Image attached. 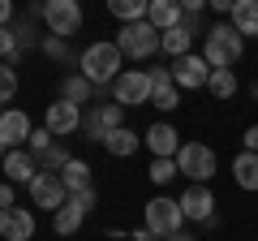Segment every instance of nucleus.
I'll list each match as a JSON object with an SVG mask.
<instances>
[{
    "mask_svg": "<svg viewBox=\"0 0 258 241\" xmlns=\"http://www.w3.org/2000/svg\"><path fill=\"white\" fill-rule=\"evenodd\" d=\"M120 47H116V39H99V43H91L82 56H78V74L86 78L91 86H112L125 69H120Z\"/></svg>",
    "mask_w": 258,
    "mask_h": 241,
    "instance_id": "f257e3e1",
    "label": "nucleus"
},
{
    "mask_svg": "<svg viewBox=\"0 0 258 241\" xmlns=\"http://www.w3.org/2000/svg\"><path fill=\"white\" fill-rule=\"evenodd\" d=\"M207 43H203V61L211 69H232L245 56V39L237 35V26L232 22H215V26H207Z\"/></svg>",
    "mask_w": 258,
    "mask_h": 241,
    "instance_id": "f03ea898",
    "label": "nucleus"
},
{
    "mask_svg": "<svg viewBox=\"0 0 258 241\" xmlns=\"http://www.w3.org/2000/svg\"><path fill=\"white\" fill-rule=\"evenodd\" d=\"M116 47H120V56H129V61H151V56L164 47V35H159L151 22H129V26H120Z\"/></svg>",
    "mask_w": 258,
    "mask_h": 241,
    "instance_id": "7ed1b4c3",
    "label": "nucleus"
},
{
    "mask_svg": "<svg viewBox=\"0 0 258 241\" xmlns=\"http://www.w3.org/2000/svg\"><path fill=\"white\" fill-rule=\"evenodd\" d=\"M120 125H125V108L112 103V99H99L95 108H86V116H82V134L91 142H99V147L120 130Z\"/></svg>",
    "mask_w": 258,
    "mask_h": 241,
    "instance_id": "20e7f679",
    "label": "nucleus"
},
{
    "mask_svg": "<svg viewBox=\"0 0 258 241\" xmlns=\"http://www.w3.org/2000/svg\"><path fill=\"white\" fill-rule=\"evenodd\" d=\"M35 13L43 18V26L52 30L56 39H69V35L82 30V5H78V0H43Z\"/></svg>",
    "mask_w": 258,
    "mask_h": 241,
    "instance_id": "39448f33",
    "label": "nucleus"
},
{
    "mask_svg": "<svg viewBox=\"0 0 258 241\" xmlns=\"http://www.w3.org/2000/svg\"><path fill=\"white\" fill-rule=\"evenodd\" d=\"M142 211H147V228L155 232V237H164V241L176 237V232H181V224H185L181 198H168V194H155Z\"/></svg>",
    "mask_w": 258,
    "mask_h": 241,
    "instance_id": "423d86ee",
    "label": "nucleus"
},
{
    "mask_svg": "<svg viewBox=\"0 0 258 241\" xmlns=\"http://www.w3.org/2000/svg\"><path fill=\"white\" fill-rule=\"evenodd\" d=\"M176 168H181V176H189L194 186H207L215 176V151L207 147V142H181Z\"/></svg>",
    "mask_w": 258,
    "mask_h": 241,
    "instance_id": "0eeeda50",
    "label": "nucleus"
},
{
    "mask_svg": "<svg viewBox=\"0 0 258 241\" xmlns=\"http://www.w3.org/2000/svg\"><path fill=\"white\" fill-rule=\"evenodd\" d=\"M112 103H120V108H147V103H151V78H147V69H125V74L112 82Z\"/></svg>",
    "mask_w": 258,
    "mask_h": 241,
    "instance_id": "6e6552de",
    "label": "nucleus"
},
{
    "mask_svg": "<svg viewBox=\"0 0 258 241\" xmlns=\"http://www.w3.org/2000/svg\"><path fill=\"white\" fill-rule=\"evenodd\" d=\"M30 203L35 207H43V211H60L64 203H69V190H64V181H60V172H39L35 181H30Z\"/></svg>",
    "mask_w": 258,
    "mask_h": 241,
    "instance_id": "1a4fd4ad",
    "label": "nucleus"
},
{
    "mask_svg": "<svg viewBox=\"0 0 258 241\" xmlns=\"http://www.w3.org/2000/svg\"><path fill=\"white\" fill-rule=\"evenodd\" d=\"M172 82L181 86V91H203L207 82H211V65L203 61V52H189V56H181V61H172Z\"/></svg>",
    "mask_w": 258,
    "mask_h": 241,
    "instance_id": "9d476101",
    "label": "nucleus"
},
{
    "mask_svg": "<svg viewBox=\"0 0 258 241\" xmlns=\"http://www.w3.org/2000/svg\"><path fill=\"white\" fill-rule=\"evenodd\" d=\"M82 116H86V112L78 108V103L56 99V103H47V108H43V130L52 134V138H64V134H78V130H82Z\"/></svg>",
    "mask_w": 258,
    "mask_h": 241,
    "instance_id": "9b49d317",
    "label": "nucleus"
},
{
    "mask_svg": "<svg viewBox=\"0 0 258 241\" xmlns=\"http://www.w3.org/2000/svg\"><path fill=\"white\" fill-rule=\"evenodd\" d=\"M181 211L189 224H203V228H215V194L207 186H189L181 194Z\"/></svg>",
    "mask_w": 258,
    "mask_h": 241,
    "instance_id": "f8f14e48",
    "label": "nucleus"
},
{
    "mask_svg": "<svg viewBox=\"0 0 258 241\" xmlns=\"http://www.w3.org/2000/svg\"><path fill=\"white\" fill-rule=\"evenodd\" d=\"M147 151L155 159H176V151H181V134H176L172 120H155L147 130Z\"/></svg>",
    "mask_w": 258,
    "mask_h": 241,
    "instance_id": "ddd939ff",
    "label": "nucleus"
},
{
    "mask_svg": "<svg viewBox=\"0 0 258 241\" xmlns=\"http://www.w3.org/2000/svg\"><path fill=\"white\" fill-rule=\"evenodd\" d=\"M5 181H9V186H30V181H35L39 176V159L30 155L26 147H18V151H9V155H5Z\"/></svg>",
    "mask_w": 258,
    "mask_h": 241,
    "instance_id": "4468645a",
    "label": "nucleus"
},
{
    "mask_svg": "<svg viewBox=\"0 0 258 241\" xmlns=\"http://www.w3.org/2000/svg\"><path fill=\"white\" fill-rule=\"evenodd\" d=\"M30 134H35V125H30V116L22 108H9L5 116H0V138H5L9 151H18L22 142H30Z\"/></svg>",
    "mask_w": 258,
    "mask_h": 241,
    "instance_id": "2eb2a0df",
    "label": "nucleus"
},
{
    "mask_svg": "<svg viewBox=\"0 0 258 241\" xmlns=\"http://www.w3.org/2000/svg\"><path fill=\"white\" fill-rule=\"evenodd\" d=\"M0 237H5V241H30V237H35V215H30L26 207L0 211Z\"/></svg>",
    "mask_w": 258,
    "mask_h": 241,
    "instance_id": "dca6fc26",
    "label": "nucleus"
},
{
    "mask_svg": "<svg viewBox=\"0 0 258 241\" xmlns=\"http://www.w3.org/2000/svg\"><path fill=\"white\" fill-rule=\"evenodd\" d=\"M181 13H185V9L176 5V0H151V9H147V22L159 30V35H164V30L181 26Z\"/></svg>",
    "mask_w": 258,
    "mask_h": 241,
    "instance_id": "f3484780",
    "label": "nucleus"
},
{
    "mask_svg": "<svg viewBox=\"0 0 258 241\" xmlns=\"http://www.w3.org/2000/svg\"><path fill=\"white\" fill-rule=\"evenodd\" d=\"M95 91H99V86H91L82 74H64L60 78V99L64 103H78V108H82V103L95 99Z\"/></svg>",
    "mask_w": 258,
    "mask_h": 241,
    "instance_id": "a211bd4d",
    "label": "nucleus"
},
{
    "mask_svg": "<svg viewBox=\"0 0 258 241\" xmlns=\"http://www.w3.org/2000/svg\"><path fill=\"white\" fill-rule=\"evenodd\" d=\"M232 26H237L241 39H258V0H237L232 5Z\"/></svg>",
    "mask_w": 258,
    "mask_h": 241,
    "instance_id": "6ab92c4d",
    "label": "nucleus"
},
{
    "mask_svg": "<svg viewBox=\"0 0 258 241\" xmlns=\"http://www.w3.org/2000/svg\"><path fill=\"white\" fill-rule=\"evenodd\" d=\"M138 147H142V138L134 130H129V125H120L116 134H112L108 142H103V151H108V155H116V159H129V155H138Z\"/></svg>",
    "mask_w": 258,
    "mask_h": 241,
    "instance_id": "aec40b11",
    "label": "nucleus"
},
{
    "mask_svg": "<svg viewBox=\"0 0 258 241\" xmlns=\"http://www.w3.org/2000/svg\"><path fill=\"white\" fill-rule=\"evenodd\" d=\"M82 224H86V211H82V207H78V203H64L60 211L52 215V228L60 232V237H74V232L82 228Z\"/></svg>",
    "mask_w": 258,
    "mask_h": 241,
    "instance_id": "412c9836",
    "label": "nucleus"
},
{
    "mask_svg": "<svg viewBox=\"0 0 258 241\" xmlns=\"http://www.w3.org/2000/svg\"><path fill=\"white\" fill-rule=\"evenodd\" d=\"M232 181H237L241 190H258V155L241 151V155L232 159Z\"/></svg>",
    "mask_w": 258,
    "mask_h": 241,
    "instance_id": "4be33fe9",
    "label": "nucleus"
},
{
    "mask_svg": "<svg viewBox=\"0 0 258 241\" xmlns=\"http://www.w3.org/2000/svg\"><path fill=\"white\" fill-rule=\"evenodd\" d=\"M147 9H151V0H108V13L120 18L125 26L129 22H147Z\"/></svg>",
    "mask_w": 258,
    "mask_h": 241,
    "instance_id": "5701e85b",
    "label": "nucleus"
},
{
    "mask_svg": "<svg viewBox=\"0 0 258 241\" xmlns=\"http://www.w3.org/2000/svg\"><path fill=\"white\" fill-rule=\"evenodd\" d=\"M207 91H211L215 99H232V95L241 91V82H237V74H232V69H211V82H207Z\"/></svg>",
    "mask_w": 258,
    "mask_h": 241,
    "instance_id": "b1692460",
    "label": "nucleus"
},
{
    "mask_svg": "<svg viewBox=\"0 0 258 241\" xmlns=\"http://www.w3.org/2000/svg\"><path fill=\"white\" fill-rule=\"evenodd\" d=\"M189 43H194V35L185 26H172V30H164V47L159 52H168L172 61H181V56H189Z\"/></svg>",
    "mask_w": 258,
    "mask_h": 241,
    "instance_id": "393cba45",
    "label": "nucleus"
},
{
    "mask_svg": "<svg viewBox=\"0 0 258 241\" xmlns=\"http://www.w3.org/2000/svg\"><path fill=\"white\" fill-rule=\"evenodd\" d=\"M60 181H64V190L74 194V190H82V186H91V164L86 159H69L64 164V172H60Z\"/></svg>",
    "mask_w": 258,
    "mask_h": 241,
    "instance_id": "a878e982",
    "label": "nucleus"
},
{
    "mask_svg": "<svg viewBox=\"0 0 258 241\" xmlns=\"http://www.w3.org/2000/svg\"><path fill=\"white\" fill-rule=\"evenodd\" d=\"M69 159H74V155L64 151V142H60V138H56L52 147L39 155V172H64V164H69Z\"/></svg>",
    "mask_w": 258,
    "mask_h": 241,
    "instance_id": "bb28decb",
    "label": "nucleus"
},
{
    "mask_svg": "<svg viewBox=\"0 0 258 241\" xmlns=\"http://www.w3.org/2000/svg\"><path fill=\"white\" fill-rule=\"evenodd\" d=\"M151 108H159V112H176L181 108V86H159V91H151Z\"/></svg>",
    "mask_w": 258,
    "mask_h": 241,
    "instance_id": "cd10ccee",
    "label": "nucleus"
},
{
    "mask_svg": "<svg viewBox=\"0 0 258 241\" xmlns=\"http://www.w3.org/2000/svg\"><path fill=\"white\" fill-rule=\"evenodd\" d=\"M147 176L155 181V186H168V181H176V176H181V168H176V159H151Z\"/></svg>",
    "mask_w": 258,
    "mask_h": 241,
    "instance_id": "c85d7f7f",
    "label": "nucleus"
},
{
    "mask_svg": "<svg viewBox=\"0 0 258 241\" xmlns=\"http://www.w3.org/2000/svg\"><path fill=\"white\" fill-rule=\"evenodd\" d=\"M22 56V47H18V35H13V26H0V61L5 65H13Z\"/></svg>",
    "mask_w": 258,
    "mask_h": 241,
    "instance_id": "c756f323",
    "label": "nucleus"
},
{
    "mask_svg": "<svg viewBox=\"0 0 258 241\" xmlns=\"http://www.w3.org/2000/svg\"><path fill=\"white\" fill-rule=\"evenodd\" d=\"M13 95H18V74H13V65L0 61V103H9Z\"/></svg>",
    "mask_w": 258,
    "mask_h": 241,
    "instance_id": "7c9ffc66",
    "label": "nucleus"
},
{
    "mask_svg": "<svg viewBox=\"0 0 258 241\" xmlns=\"http://www.w3.org/2000/svg\"><path fill=\"white\" fill-rule=\"evenodd\" d=\"M69 203H78L86 215H91L95 203H99V190H95V186H82V190H74V194H69Z\"/></svg>",
    "mask_w": 258,
    "mask_h": 241,
    "instance_id": "2f4dec72",
    "label": "nucleus"
},
{
    "mask_svg": "<svg viewBox=\"0 0 258 241\" xmlns=\"http://www.w3.org/2000/svg\"><path fill=\"white\" fill-rule=\"evenodd\" d=\"M52 142H56V138H52V134H47V130H43V125H39V130H35V134H30V142H26V147H30V155H35V159H39V155H43V151H47V147H52Z\"/></svg>",
    "mask_w": 258,
    "mask_h": 241,
    "instance_id": "473e14b6",
    "label": "nucleus"
},
{
    "mask_svg": "<svg viewBox=\"0 0 258 241\" xmlns=\"http://www.w3.org/2000/svg\"><path fill=\"white\" fill-rule=\"evenodd\" d=\"M13 35H18V47H22V52H26V47H35V43H43V39L35 35V26H30V22H18V26H13Z\"/></svg>",
    "mask_w": 258,
    "mask_h": 241,
    "instance_id": "72a5a7b5",
    "label": "nucleus"
},
{
    "mask_svg": "<svg viewBox=\"0 0 258 241\" xmlns=\"http://www.w3.org/2000/svg\"><path fill=\"white\" fill-rule=\"evenodd\" d=\"M43 56H47V61H69V47H64V39L47 35V39H43Z\"/></svg>",
    "mask_w": 258,
    "mask_h": 241,
    "instance_id": "f704fd0d",
    "label": "nucleus"
},
{
    "mask_svg": "<svg viewBox=\"0 0 258 241\" xmlns=\"http://www.w3.org/2000/svg\"><path fill=\"white\" fill-rule=\"evenodd\" d=\"M147 78H151V91H159V86H172V69H164V65L147 69Z\"/></svg>",
    "mask_w": 258,
    "mask_h": 241,
    "instance_id": "c9c22d12",
    "label": "nucleus"
},
{
    "mask_svg": "<svg viewBox=\"0 0 258 241\" xmlns=\"http://www.w3.org/2000/svg\"><path fill=\"white\" fill-rule=\"evenodd\" d=\"M241 151H249V155H258V125H249V130L241 134Z\"/></svg>",
    "mask_w": 258,
    "mask_h": 241,
    "instance_id": "e433bc0d",
    "label": "nucleus"
},
{
    "mask_svg": "<svg viewBox=\"0 0 258 241\" xmlns=\"http://www.w3.org/2000/svg\"><path fill=\"white\" fill-rule=\"evenodd\" d=\"M181 26L189 30V35H198V30H203V13H181Z\"/></svg>",
    "mask_w": 258,
    "mask_h": 241,
    "instance_id": "4c0bfd02",
    "label": "nucleus"
},
{
    "mask_svg": "<svg viewBox=\"0 0 258 241\" xmlns=\"http://www.w3.org/2000/svg\"><path fill=\"white\" fill-rule=\"evenodd\" d=\"M9 207H18V203H13V186H9V181H0V211H9Z\"/></svg>",
    "mask_w": 258,
    "mask_h": 241,
    "instance_id": "58836bf2",
    "label": "nucleus"
},
{
    "mask_svg": "<svg viewBox=\"0 0 258 241\" xmlns=\"http://www.w3.org/2000/svg\"><path fill=\"white\" fill-rule=\"evenodd\" d=\"M129 241H164V237H155V232H151L147 224H142V228H134V232H129Z\"/></svg>",
    "mask_w": 258,
    "mask_h": 241,
    "instance_id": "ea45409f",
    "label": "nucleus"
},
{
    "mask_svg": "<svg viewBox=\"0 0 258 241\" xmlns=\"http://www.w3.org/2000/svg\"><path fill=\"white\" fill-rule=\"evenodd\" d=\"M0 26H13V5L9 0H0Z\"/></svg>",
    "mask_w": 258,
    "mask_h": 241,
    "instance_id": "a19ab883",
    "label": "nucleus"
},
{
    "mask_svg": "<svg viewBox=\"0 0 258 241\" xmlns=\"http://www.w3.org/2000/svg\"><path fill=\"white\" fill-rule=\"evenodd\" d=\"M232 5H237V0H211V9L215 13H228V18H232Z\"/></svg>",
    "mask_w": 258,
    "mask_h": 241,
    "instance_id": "79ce46f5",
    "label": "nucleus"
},
{
    "mask_svg": "<svg viewBox=\"0 0 258 241\" xmlns=\"http://www.w3.org/2000/svg\"><path fill=\"white\" fill-rule=\"evenodd\" d=\"M168 241H198L194 232H176V237H168Z\"/></svg>",
    "mask_w": 258,
    "mask_h": 241,
    "instance_id": "37998d69",
    "label": "nucleus"
},
{
    "mask_svg": "<svg viewBox=\"0 0 258 241\" xmlns=\"http://www.w3.org/2000/svg\"><path fill=\"white\" fill-rule=\"evenodd\" d=\"M5 155H9V147H5V138H0V164H5Z\"/></svg>",
    "mask_w": 258,
    "mask_h": 241,
    "instance_id": "c03bdc74",
    "label": "nucleus"
},
{
    "mask_svg": "<svg viewBox=\"0 0 258 241\" xmlns=\"http://www.w3.org/2000/svg\"><path fill=\"white\" fill-rule=\"evenodd\" d=\"M254 99H258V82H254Z\"/></svg>",
    "mask_w": 258,
    "mask_h": 241,
    "instance_id": "a18cd8bd",
    "label": "nucleus"
},
{
    "mask_svg": "<svg viewBox=\"0 0 258 241\" xmlns=\"http://www.w3.org/2000/svg\"><path fill=\"white\" fill-rule=\"evenodd\" d=\"M0 116H5V112H0Z\"/></svg>",
    "mask_w": 258,
    "mask_h": 241,
    "instance_id": "49530a36",
    "label": "nucleus"
}]
</instances>
